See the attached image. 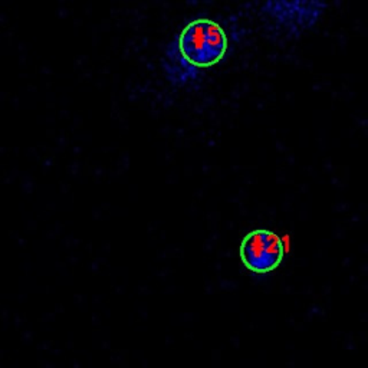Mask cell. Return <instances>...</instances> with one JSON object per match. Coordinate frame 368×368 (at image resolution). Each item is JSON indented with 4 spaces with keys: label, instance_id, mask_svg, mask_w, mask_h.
Listing matches in <instances>:
<instances>
[{
    "label": "cell",
    "instance_id": "obj_1",
    "mask_svg": "<svg viewBox=\"0 0 368 368\" xmlns=\"http://www.w3.org/2000/svg\"><path fill=\"white\" fill-rule=\"evenodd\" d=\"M181 58L193 68L216 65L228 52V36L223 28L210 19L190 22L176 40Z\"/></svg>",
    "mask_w": 368,
    "mask_h": 368
},
{
    "label": "cell",
    "instance_id": "obj_4",
    "mask_svg": "<svg viewBox=\"0 0 368 368\" xmlns=\"http://www.w3.org/2000/svg\"><path fill=\"white\" fill-rule=\"evenodd\" d=\"M165 68L167 78L174 84H186L187 81L194 79L197 76L196 68L189 65L186 60L181 58L176 42L170 44V47L167 48Z\"/></svg>",
    "mask_w": 368,
    "mask_h": 368
},
{
    "label": "cell",
    "instance_id": "obj_3",
    "mask_svg": "<svg viewBox=\"0 0 368 368\" xmlns=\"http://www.w3.org/2000/svg\"><path fill=\"white\" fill-rule=\"evenodd\" d=\"M325 6L322 2H268L263 5V12L275 20L286 35L298 36L302 29L317 22Z\"/></svg>",
    "mask_w": 368,
    "mask_h": 368
},
{
    "label": "cell",
    "instance_id": "obj_2",
    "mask_svg": "<svg viewBox=\"0 0 368 368\" xmlns=\"http://www.w3.org/2000/svg\"><path fill=\"white\" fill-rule=\"evenodd\" d=\"M285 256V244L276 233L258 229L243 237L240 258L249 271L265 275L275 271Z\"/></svg>",
    "mask_w": 368,
    "mask_h": 368
}]
</instances>
